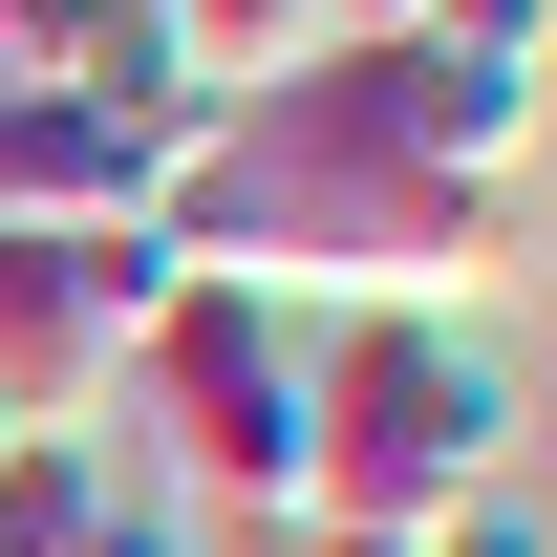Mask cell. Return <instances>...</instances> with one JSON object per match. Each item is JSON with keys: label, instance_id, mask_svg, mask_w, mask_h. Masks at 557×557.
Instances as JSON below:
<instances>
[{"label": "cell", "instance_id": "ba28073f", "mask_svg": "<svg viewBox=\"0 0 557 557\" xmlns=\"http://www.w3.org/2000/svg\"><path fill=\"white\" fill-rule=\"evenodd\" d=\"M108 536V429H22L0 450V557H86Z\"/></svg>", "mask_w": 557, "mask_h": 557}, {"label": "cell", "instance_id": "5b68a950", "mask_svg": "<svg viewBox=\"0 0 557 557\" xmlns=\"http://www.w3.org/2000/svg\"><path fill=\"white\" fill-rule=\"evenodd\" d=\"M214 108L172 86H0V236H108V214H172Z\"/></svg>", "mask_w": 557, "mask_h": 557}, {"label": "cell", "instance_id": "7c38bea8", "mask_svg": "<svg viewBox=\"0 0 557 557\" xmlns=\"http://www.w3.org/2000/svg\"><path fill=\"white\" fill-rule=\"evenodd\" d=\"M408 22H429V0H322V44H408Z\"/></svg>", "mask_w": 557, "mask_h": 557}, {"label": "cell", "instance_id": "9c48e42d", "mask_svg": "<svg viewBox=\"0 0 557 557\" xmlns=\"http://www.w3.org/2000/svg\"><path fill=\"white\" fill-rule=\"evenodd\" d=\"M429 557H557V493L536 472H472L450 515H429Z\"/></svg>", "mask_w": 557, "mask_h": 557}, {"label": "cell", "instance_id": "8992f818", "mask_svg": "<svg viewBox=\"0 0 557 557\" xmlns=\"http://www.w3.org/2000/svg\"><path fill=\"white\" fill-rule=\"evenodd\" d=\"M300 44H322V0H150V65L194 86V108H258Z\"/></svg>", "mask_w": 557, "mask_h": 557}, {"label": "cell", "instance_id": "7a4b0ae2", "mask_svg": "<svg viewBox=\"0 0 557 557\" xmlns=\"http://www.w3.org/2000/svg\"><path fill=\"white\" fill-rule=\"evenodd\" d=\"M129 408H150V472L194 515H278L300 536V322L258 278H172V322L129 344Z\"/></svg>", "mask_w": 557, "mask_h": 557}, {"label": "cell", "instance_id": "6da1fadb", "mask_svg": "<svg viewBox=\"0 0 557 557\" xmlns=\"http://www.w3.org/2000/svg\"><path fill=\"white\" fill-rule=\"evenodd\" d=\"M515 364L472 322H300V515L429 536L472 472H515Z\"/></svg>", "mask_w": 557, "mask_h": 557}, {"label": "cell", "instance_id": "3957f363", "mask_svg": "<svg viewBox=\"0 0 557 557\" xmlns=\"http://www.w3.org/2000/svg\"><path fill=\"white\" fill-rule=\"evenodd\" d=\"M172 214H108V236H0V408L22 429H86L129 386V344L172 322Z\"/></svg>", "mask_w": 557, "mask_h": 557}, {"label": "cell", "instance_id": "277c9868", "mask_svg": "<svg viewBox=\"0 0 557 557\" xmlns=\"http://www.w3.org/2000/svg\"><path fill=\"white\" fill-rule=\"evenodd\" d=\"M300 86L344 108L364 150H408V172H536V129H557V86L515 65V44H450V22H408V44H300Z\"/></svg>", "mask_w": 557, "mask_h": 557}, {"label": "cell", "instance_id": "8fae6325", "mask_svg": "<svg viewBox=\"0 0 557 557\" xmlns=\"http://www.w3.org/2000/svg\"><path fill=\"white\" fill-rule=\"evenodd\" d=\"M278 557H429V536H364V515H300Z\"/></svg>", "mask_w": 557, "mask_h": 557}, {"label": "cell", "instance_id": "30bf717a", "mask_svg": "<svg viewBox=\"0 0 557 557\" xmlns=\"http://www.w3.org/2000/svg\"><path fill=\"white\" fill-rule=\"evenodd\" d=\"M450 44H515V65H557V0H429Z\"/></svg>", "mask_w": 557, "mask_h": 557}, {"label": "cell", "instance_id": "52a82bcc", "mask_svg": "<svg viewBox=\"0 0 557 557\" xmlns=\"http://www.w3.org/2000/svg\"><path fill=\"white\" fill-rule=\"evenodd\" d=\"M0 86H172V65H150V0H0Z\"/></svg>", "mask_w": 557, "mask_h": 557}, {"label": "cell", "instance_id": "4fadbf2b", "mask_svg": "<svg viewBox=\"0 0 557 557\" xmlns=\"http://www.w3.org/2000/svg\"><path fill=\"white\" fill-rule=\"evenodd\" d=\"M0 450H22V408H0Z\"/></svg>", "mask_w": 557, "mask_h": 557}]
</instances>
